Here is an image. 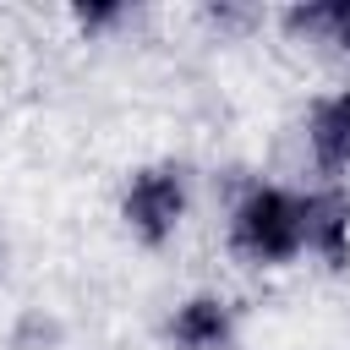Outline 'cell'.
Listing matches in <instances>:
<instances>
[{
    "label": "cell",
    "instance_id": "obj_7",
    "mask_svg": "<svg viewBox=\"0 0 350 350\" xmlns=\"http://www.w3.org/2000/svg\"><path fill=\"white\" fill-rule=\"evenodd\" d=\"M120 16H126V5H82V11H77V22H82L88 33H98V27H115Z\"/></svg>",
    "mask_w": 350,
    "mask_h": 350
},
{
    "label": "cell",
    "instance_id": "obj_2",
    "mask_svg": "<svg viewBox=\"0 0 350 350\" xmlns=\"http://www.w3.org/2000/svg\"><path fill=\"white\" fill-rule=\"evenodd\" d=\"M120 213H126V224H131L148 246H164V241L175 235L180 213H186V175H180L175 164H153V170L131 175Z\"/></svg>",
    "mask_w": 350,
    "mask_h": 350
},
{
    "label": "cell",
    "instance_id": "obj_1",
    "mask_svg": "<svg viewBox=\"0 0 350 350\" xmlns=\"http://www.w3.org/2000/svg\"><path fill=\"white\" fill-rule=\"evenodd\" d=\"M230 246L246 262H290L306 252V202L279 186H252L230 213Z\"/></svg>",
    "mask_w": 350,
    "mask_h": 350
},
{
    "label": "cell",
    "instance_id": "obj_3",
    "mask_svg": "<svg viewBox=\"0 0 350 350\" xmlns=\"http://www.w3.org/2000/svg\"><path fill=\"white\" fill-rule=\"evenodd\" d=\"M301 202H306V252H317L328 268H345L350 262V197L328 186Z\"/></svg>",
    "mask_w": 350,
    "mask_h": 350
},
{
    "label": "cell",
    "instance_id": "obj_5",
    "mask_svg": "<svg viewBox=\"0 0 350 350\" xmlns=\"http://www.w3.org/2000/svg\"><path fill=\"white\" fill-rule=\"evenodd\" d=\"M230 334H235V323H230V306H224L219 295H191V301L170 317V339H175L180 350H224Z\"/></svg>",
    "mask_w": 350,
    "mask_h": 350
},
{
    "label": "cell",
    "instance_id": "obj_6",
    "mask_svg": "<svg viewBox=\"0 0 350 350\" xmlns=\"http://www.w3.org/2000/svg\"><path fill=\"white\" fill-rule=\"evenodd\" d=\"M295 33H317L339 49H350V0H323V5H295L284 16Z\"/></svg>",
    "mask_w": 350,
    "mask_h": 350
},
{
    "label": "cell",
    "instance_id": "obj_4",
    "mask_svg": "<svg viewBox=\"0 0 350 350\" xmlns=\"http://www.w3.org/2000/svg\"><path fill=\"white\" fill-rule=\"evenodd\" d=\"M312 159L323 175L350 170V93H328L312 104Z\"/></svg>",
    "mask_w": 350,
    "mask_h": 350
}]
</instances>
